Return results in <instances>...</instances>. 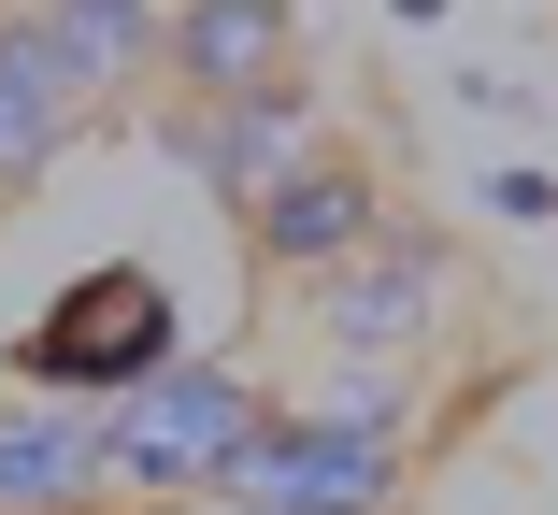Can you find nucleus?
Here are the masks:
<instances>
[{
  "label": "nucleus",
  "instance_id": "obj_1",
  "mask_svg": "<svg viewBox=\"0 0 558 515\" xmlns=\"http://www.w3.org/2000/svg\"><path fill=\"white\" fill-rule=\"evenodd\" d=\"M272 416V387L230 372V358H158L144 387L100 401V487H116V515L144 501H215V473L244 458V430Z\"/></svg>",
  "mask_w": 558,
  "mask_h": 515
},
{
  "label": "nucleus",
  "instance_id": "obj_2",
  "mask_svg": "<svg viewBox=\"0 0 558 515\" xmlns=\"http://www.w3.org/2000/svg\"><path fill=\"white\" fill-rule=\"evenodd\" d=\"M287 301L315 316V344H329V358H429V330L459 316V244H444L429 216H401V200H387V216H373L344 258H329L315 286H287Z\"/></svg>",
  "mask_w": 558,
  "mask_h": 515
},
{
  "label": "nucleus",
  "instance_id": "obj_3",
  "mask_svg": "<svg viewBox=\"0 0 558 515\" xmlns=\"http://www.w3.org/2000/svg\"><path fill=\"white\" fill-rule=\"evenodd\" d=\"M158 358H186V316H172V286L130 272V258H100L86 286H58L44 316L15 330V387H58V401H116Z\"/></svg>",
  "mask_w": 558,
  "mask_h": 515
},
{
  "label": "nucleus",
  "instance_id": "obj_4",
  "mask_svg": "<svg viewBox=\"0 0 558 515\" xmlns=\"http://www.w3.org/2000/svg\"><path fill=\"white\" fill-rule=\"evenodd\" d=\"M401 487H415V444L329 430V416H301V401H272V416L244 430V458L215 473L230 515H401Z\"/></svg>",
  "mask_w": 558,
  "mask_h": 515
},
{
  "label": "nucleus",
  "instance_id": "obj_5",
  "mask_svg": "<svg viewBox=\"0 0 558 515\" xmlns=\"http://www.w3.org/2000/svg\"><path fill=\"white\" fill-rule=\"evenodd\" d=\"M373 216H387V172H373V144H329V130H315V144H301V158H287V172L244 200V258H258V286L287 301V286H315L329 258H344Z\"/></svg>",
  "mask_w": 558,
  "mask_h": 515
},
{
  "label": "nucleus",
  "instance_id": "obj_6",
  "mask_svg": "<svg viewBox=\"0 0 558 515\" xmlns=\"http://www.w3.org/2000/svg\"><path fill=\"white\" fill-rule=\"evenodd\" d=\"M301 144H315V86H301V72H272V86H215V100H172V115H158V158L201 172V200H230V216H244V200H258Z\"/></svg>",
  "mask_w": 558,
  "mask_h": 515
},
{
  "label": "nucleus",
  "instance_id": "obj_7",
  "mask_svg": "<svg viewBox=\"0 0 558 515\" xmlns=\"http://www.w3.org/2000/svg\"><path fill=\"white\" fill-rule=\"evenodd\" d=\"M0 515H116V487H100V401L0 387Z\"/></svg>",
  "mask_w": 558,
  "mask_h": 515
},
{
  "label": "nucleus",
  "instance_id": "obj_8",
  "mask_svg": "<svg viewBox=\"0 0 558 515\" xmlns=\"http://www.w3.org/2000/svg\"><path fill=\"white\" fill-rule=\"evenodd\" d=\"M301 72V0H158V86L215 100V86H272Z\"/></svg>",
  "mask_w": 558,
  "mask_h": 515
},
{
  "label": "nucleus",
  "instance_id": "obj_9",
  "mask_svg": "<svg viewBox=\"0 0 558 515\" xmlns=\"http://www.w3.org/2000/svg\"><path fill=\"white\" fill-rule=\"evenodd\" d=\"M86 130H100V115H86V86L58 72V44H44L29 15H0V186L29 200V186H44Z\"/></svg>",
  "mask_w": 558,
  "mask_h": 515
},
{
  "label": "nucleus",
  "instance_id": "obj_10",
  "mask_svg": "<svg viewBox=\"0 0 558 515\" xmlns=\"http://www.w3.org/2000/svg\"><path fill=\"white\" fill-rule=\"evenodd\" d=\"M15 15L58 44V72L86 86V115H130L158 86V0H15Z\"/></svg>",
  "mask_w": 558,
  "mask_h": 515
},
{
  "label": "nucleus",
  "instance_id": "obj_11",
  "mask_svg": "<svg viewBox=\"0 0 558 515\" xmlns=\"http://www.w3.org/2000/svg\"><path fill=\"white\" fill-rule=\"evenodd\" d=\"M415 401H429V372H415V358H344V372H315V387H301V416L415 444Z\"/></svg>",
  "mask_w": 558,
  "mask_h": 515
},
{
  "label": "nucleus",
  "instance_id": "obj_12",
  "mask_svg": "<svg viewBox=\"0 0 558 515\" xmlns=\"http://www.w3.org/2000/svg\"><path fill=\"white\" fill-rule=\"evenodd\" d=\"M0 216H15V186H0Z\"/></svg>",
  "mask_w": 558,
  "mask_h": 515
}]
</instances>
